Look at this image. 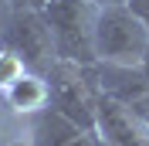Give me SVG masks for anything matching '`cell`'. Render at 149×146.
Listing matches in <instances>:
<instances>
[{"mask_svg": "<svg viewBox=\"0 0 149 146\" xmlns=\"http://www.w3.org/2000/svg\"><path fill=\"white\" fill-rule=\"evenodd\" d=\"M95 129H98L105 146H149V126L129 105H122L115 99H105V95H98Z\"/></svg>", "mask_w": 149, "mask_h": 146, "instance_id": "6", "label": "cell"}, {"mask_svg": "<svg viewBox=\"0 0 149 146\" xmlns=\"http://www.w3.org/2000/svg\"><path fill=\"white\" fill-rule=\"evenodd\" d=\"M146 44H149V27L129 10L125 0L98 4V17H95V61L142 65Z\"/></svg>", "mask_w": 149, "mask_h": 146, "instance_id": "1", "label": "cell"}, {"mask_svg": "<svg viewBox=\"0 0 149 146\" xmlns=\"http://www.w3.org/2000/svg\"><path fill=\"white\" fill-rule=\"evenodd\" d=\"M65 146H105L102 136H98V129H81L74 139H68Z\"/></svg>", "mask_w": 149, "mask_h": 146, "instance_id": "10", "label": "cell"}, {"mask_svg": "<svg viewBox=\"0 0 149 146\" xmlns=\"http://www.w3.org/2000/svg\"><path fill=\"white\" fill-rule=\"evenodd\" d=\"M44 17L58 44V61L92 65L95 61V17L98 0H47Z\"/></svg>", "mask_w": 149, "mask_h": 146, "instance_id": "2", "label": "cell"}, {"mask_svg": "<svg viewBox=\"0 0 149 146\" xmlns=\"http://www.w3.org/2000/svg\"><path fill=\"white\" fill-rule=\"evenodd\" d=\"M0 99H3V105L10 109V116L27 119L31 112L44 109L47 99H51V92H47V75L24 68V72H17L3 88H0Z\"/></svg>", "mask_w": 149, "mask_h": 146, "instance_id": "8", "label": "cell"}, {"mask_svg": "<svg viewBox=\"0 0 149 146\" xmlns=\"http://www.w3.org/2000/svg\"><path fill=\"white\" fill-rule=\"evenodd\" d=\"M98 4H115V0H98Z\"/></svg>", "mask_w": 149, "mask_h": 146, "instance_id": "15", "label": "cell"}, {"mask_svg": "<svg viewBox=\"0 0 149 146\" xmlns=\"http://www.w3.org/2000/svg\"><path fill=\"white\" fill-rule=\"evenodd\" d=\"M0 146H27L24 133H0Z\"/></svg>", "mask_w": 149, "mask_h": 146, "instance_id": "12", "label": "cell"}, {"mask_svg": "<svg viewBox=\"0 0 149 146\" xmlns=\"http://www.w3.org/2000/svg\"><path fill=\"white\" fill-rule=\"evenodd\" d=\"M20 133H24V143L27 146H65L68 139H74L81 133V126H78L71 116H65L61 109H54V105L47 102L44 109L31 112V116L24 119Z\"/></svg>", "mask_w": 149, "mask_h": 146, "instance_id": "7", "label": "cell"}, {"mask_svg": "<svg viewBox=\"0 0 149 146\" xmlns=\"http://www.w3.org/2000/svg\"><path fill=\"white\" fill-rule=\"evenodd\" d=\"M3 48L20 58L24 68L47 75L58 65V44L51 34V24L44 17V7H17L10 17Z\"/></svg>", "mask_w": 149, "mask_h": 146, "instance_id": "3", "label": "cell"}, {"mask_svg": "<svg viewBox=\"0 0 149 146\" xmlns=\"http://www.w3.org/2000/svg\"><path fill=\"white\" fill-rule=\"evenodd\" d=\"M125 4H129V10L149 27V0H125Z\"/></svg>", "mask_w": 149, "mask_h": 146, "instance_id": "11", "label": "cell"}, {"mask_svg": "<svg viewBox=\"0 0 149 146\" xmlns=\"http://www.w3.org/2000/svg\"><path fill=\"white\" fill-rule=\"evenodd\" d=\"M47 92H51V105L71 116L81 129H95V112H98V95H95L88 75L81 65L58 61L47 72Z\"/></svg>", "mask_w": 149, "mask_h": 146, "instance_id": "4", "label": "cell"}, {"mask_svg": "<svg viewBox=\"0 0 149 146\" xmlns=\"http://www.w3.org/2000/svg\"><path fill=\"white\" fill-rule=\"evenodd\" d=\"M95 95L115 99L122 105H136L149 95V68L146 65H115V61H92L81 65Z\"/></svg>", "mask_w": 149, "mask_h": 146, "instance_id": "5", "label": "cell"}, {"mask_svg": "<svg viewBox=\"0 0 149 146\" xmlns=\"http://www.w3.org/2000/svg\"><path fill=\"white\" fill-rule=\"evenodd\" d=\"M14 10H17V4H14V0H0V48H3V37H7V27H10Z\"/></svg>", "mask_w": 149, "mask_h": 146, "instance_id": "9", "label": "cell"}, {"mask_svg": "<svg viewBox=\"0 0 149 146\" xmlns=\"http://www.w3.org/2000/svg\"><path fill=\"white\" fill-rule=\"evenodd\" d=\"M142 65L149 68V44H146V55H142Z\"/></svg>", "mask_w": 149, "mask_h": 146, "instance_id": "14", "label": "cell"}, {"mask_svg": "<svg viewBox=\"0 0 149 146\" xmlns=\"http://www.w3.org/2000/svg\"><path fill=\"white\" fill-rule=\"evenodd\" d=\"M7 116H10V109L3 105V99H0V133H7Z\"/></svg>", "mask_w": 149, "mask_h": 146, "instance_id": "13", "label": "cell"}]
</instances>
